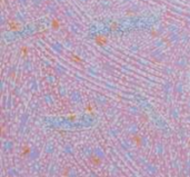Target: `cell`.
<instances>
[{"label": "cell", "mask_w": 190, "mask_h": 177, "mask_svg": "<svg viewBox=\"0 0 190 177\" xmlns=\"http://www.w3.org/2000/svg\"><path fill=\"white\" fill-rule=\"evenodd\" d=\"M118 23L117 22H112L111 25H110V30H112V31H113V30H116V29H117V26Z\"/></svg>", "instance_id": "obj_12"}, {"label": "cell", "mask_w": 190, "mask_h": 177, "mask_svg": "<svg viewBox=\"0 0 190 177\" xmlns=\"http://www.w3.org/2000/svg\"><path fill=\"white\" fill-rule=\"evenodd\" d=\"M68 119H69L70 122H76V120H77V115H76V114H71V115L68 116Z\"/></svg>", "instance_id": "obj_11"}, {"label": "cell", "mask_w": 190, "mask_h": 177, "mask_svg": "<svg viewBox=\"0 0 190 177\" xmlns=\"http://www.w3.org/2000/svg\"><path fill=\"white\" fill-rule=\"evenodd\" d=\"M89 161L90 164H92L94 166H100L102 164V158L100 156L97 155V154H91L89 156Z\"/></svg>", "instance_id": "obj_3"}, {"label": "cell", "mask_w": 190, "mask_h": 177, "mask_svg": "<svg viewBox=\"0 0 190 177\" xmlns=\"http://www.w3.org/2000/svg\"><path fill=\"white\" fill-rule=\"evenodd\" d=\"M8 30L11 33H18L21 30V23L16 20H9L8 21Z\"/></svg>", "instance_id": "obj_2"}, {"label": "cell", "mask_w": 190, "mask_h": 177, "mask_svg": "<svg viewBox=\"0 0 190 177\" xmlns=\"http://www.w3.org/2000/svg\"><path fill=\"white\" fill-rule=\"evenodd\" d=\"M19 51H20V56H21L23 58H26V57H28V55H29V48L27 47V46H23V47H20Z\"/></svg>", "instance_id": "obj_7"}, {"label": "cell", "mask_w": 190, "mask_h": 177, "mask_svg": "<svg viewBox=\"0 0 190 177\" xmlns=\"http://www.w3.org/2000/svg\"><path fill=\"white\" fill-rule=\"evenodd\" d=\"M71 60L73 61V62H76V64H81L82 62V59H81V57L80 56H78L77 54H71Z\"/></svg>", "instance_id": "obj_9"}, {"label": "cell", "mask_w": 190, "mask_h": 177, "mask_svg": "<svg viewBox=\"0 0 190 177\" xmlns=\"http://www.w3.org/2000/svg\"><path fill=\"white\" fill-rule=\"evenodd\" d=\"M1 135L5 136V126H4V125L1 126Z\"/></svg>", "instance_id": "obj_13"}, {"label": "cell", "mask_w": 190, "mask_h": 177, "mask_svg": "<svg viewBox=\"0 0 190 177\" xmlns=\"http://www.w3.org/2000/svg\"><path fill=\"white\" fill-rule=\"evenodd\" d=\"M84 111L89 115H95V107L91 105V104H87L84 106Z\"/></svg>", "instance_id": "obj_8"}, {"label": "cell", "mask_w": 190, "mask_h": 177, "mask_svg": "<svg viewBox=\"0 0 190 177\" xmlns=\"http://www.w3.org/2000/svg\"><path fill=\"white\" fill-rule=\"evenodd\" d=\"M8 177H11V176H8Z\"/></svg>", "instance_id": "obj_14"}, {"label": "cell", "mask_w": 190, "mask_h": 177, "mask_svg": "<svg viewBox=\"0 0 190 177\" xmlns=\"http://www.w3.org/2000/svg\"><path fill=\"white\" fill-rule=\"evenodd\" d=\"M94 40H95L96 45H98L100 47H103V46H106L108 44V37L103 33H97L94 37Z\"/></svg>", "instance_id": "obj_1"}, {"label": "cell", "mask_w": 190, "mask_h": 177, "mask_svg": "<svg viewBox=\"0 0 190 177\" xmlns=\"http://www.w3.org/2000/svg\"><path fill=\"white\" fill-rule=\"evenodd\" d=\"M50 25H51V28L53 29V30H59L60 29V26H61V23H60V20L58 19V18H53L52 20H51V22H50Z\"/></svg>", "instance_id": "obj_6"}, {"label": "cell", "mask_w": 190, "mask_h": 177, "mask_svg": "<svg viewBox=\"0 0 190 177\" xmlns=\"http://www.w3.org/2000/svg\"><path fill=\"white\" fill-rule=\"evenodd\" d=\"M69 173H70V171H69V168H65L63 171H62V174H61V177H69Z\"/></svg>", "instance_id": "obj_10"}, {"label": "cell", "mask_w": 190, "mask_h": 177, "mask_svg": "<svg viewBox=\"0 0 190 177\" xmlns=\"http://www.w3.org/2000/svg\"><path fill=\"white\" fill-rule=\"evenodd\" d=\"M30 153H31V147L27 144L23 145V147H21V150H20V157H21L23 159H26V158L30 155Z\"/></svg>", "instance_id": "obj_4"}, {"label": "cell", "mask_w": 190, "mask_h": 177, "mask_svg": "<svg viewBox=\"0 0 190 177\" xmlns=\"http://www.w3.org/2000/svg\"><path fill=\"white\" fill-rule=\"evenodd\" d=\"M131 142H132L137 147H140V146L142 145V137H141L140 135H138V134H134V135L131 136Z\"/></svg>", "instance_id": "obj_5"}]
</instances>
